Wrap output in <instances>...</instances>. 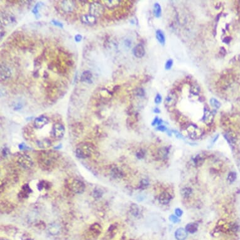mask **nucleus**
Returning <instances> with one entry per match:
<instances>
[{"label":"nucleus","mask_w":240,"mask_h":240,"mask_svg":"<svg viewBox=\"0 0 240 240\" xmlns=\"http://www.w3.org/2000/svg\"><path fill=\"white\" fill-rule=\"evenodd\" d=\"M197 230H198V225L194 223H191L188 224L186 226V227H185V230L187 231V232H189V233H192V234L194 233V232H195L197 231Z\"/></svg>","instance_id":"obj_23"},{"label":"nucleus","mask_w":240,"mask_h":240,"mask_svg":"<svg viewBox=\"0 0 240 240\" xmlns=\"http://www.w3.org/2000/svg\"><path fill=\"white\" fill-rule=\"evenodd\" d=\"M52 22L53 23V25H56V26L60 27V28H62L63 27V25L60 22H59V21H57L56 20H52Z\"/></svg>","instance_id":"obj_44"},{"label":"nucleus","mask_w":240,"mask_h":240,"mask_svg":"<svg viewBox=\"0 0 240 240\" xmlns=\"http://www.w3.org/2000/svg\"><path fill=\"white\" fill-rule=\"evenodd\" d=\"M82 37L81 35H77L75 36V40L77 42H79L81 41Z\"/></svg>","instance_id":"obj_47"},{"label":"nucleus","mask_w":240,"mask_h":240,"mask_svg":"<svg viewBox=\"0 0 240 240\" xmlns=\"http://www.w3.org/2000/svg\"><path fill=\"white\" fill-rule=\"evenodd\" d=\"M49 231L51 235H56L59 232V226L57 224H51L49 228Z\"/></svg>","instance_id":"obj_25"},{"label":"nucleus","mask_w":240,"mask_h":240,"mask_svg":"<svg viewBox=\"0 0 240 240\" xmlns=\"http://www.w3.org/2000/svg\"><path fill=\"white\" fill-rule=\"evenodd\" d=\"M51 187H52L51 183L46 180H42L38 184V189L40 191H42L43 189L49 190L51 188Z\"/></svg>","instance_id":"obj_22"},{"label":"nucleus","mask_w":240,"mask_h":240,"mask_svg":"<svg viewBox=\"0 0 240 240\" xmlns=\"http://www.w3.org/2000/svg\"><path fill=\"white\" fill-rule=\"evenodd\" d=\"M177 102V96L175 93H169L165 99V104L167 107L175 106Z\"/></svg>","instance_id":"obj_10"},{"label":"nucleus","mask_w":240,"mask_h":240,"mask_svg":"<svg viewBox=\"0 0 240 240\" xmlns=\"http://www.w3.org/2000/svg\"><path fill=\"white\" fill-rule=\"evenodd\" d=\"M25 240H34V239H30V238H28V239H25Z\"/></svg>","instance_id":"obj_54"},{"label":"nucleus","mask_w":240,"mask_h":240,"mask_svg":"<svg viewBox=\"0 0 240 240\" xmlns=\"http://www.w3.org/2000/svg\"><path fill=\"white\" fill-rule=\"evenodd\" d=\"M172 197L169 193L167 192H163L159 196V202L163 205L167 204L170 201Z\"/></svg>","instance_id":"obj_18"},{"label":"nucleus","mask_w":240,"mask_h":240,"mask_svg":"<svg viewBox=\"0 0 240 240\" xmlns=\"http://www.w3.org/2000/svg\"><path fill=\"white\" fill-rule=\"evenodd\" d=\"M11 75H12V72L8 68L4 65H1V80H7L8 79Z\"/></svg>","instance_id":"obj_19"},{"label":"nucleus","mask_w":240,"mask_h":240,"mask_svg":"<svg viewBox=\"0 0 240 240\" xmlns=\"http://www.w3.org/2000/svg\"><path fill=\"white\" fill-rule=\"evenodd\" d=\"M218 137H219V135H218V134H217V135L216 137H214V139H213V141H212V143H214V142H215V141L217 140V139H218Z\"/></svg>","instance_id":"obj_52"},{"label":"nucleus","mask_w":240,"mask_h":240,"mask_svg":"<svg viewBox=\"0 0 240 240\" xmlns=\"http://www.w3.org/2000/svg\"><path fill=\"white\" fill-rule=\"evenodd\" d=\"M130 212L134 216H137L139 215L140 208L136 204H133L130 207Z\"/></svg>","instance_id":"obj_26"},{"label":"nucleus","mask_w":240,"mask_h":240,"mask_svg":"<svg viewBox=\"0 0 240 240\" xmlns=\"http://www.w3.org/2000/svg\"><path fill=\"white\" fill-rule=\"evenodd\" d=\"M49 122V118L45 116H40L35 118L34 122V126L35 128L41 129L43 128Z\"/></svg>","instance_id":"obj_9"},{"label":"nucleus","mask_w":240,"mask_h":240,"mask_svg":"<svg viewBox=\"0 0 240 240\" xmlns=\"http://www.w3.org/2000/svg\"><path fill=\"white\" fill-rule=\"evenodd\" d=\"M81 21L83 23H85L87 25H93L96 24V17L94 16L92 14H84V15H82L81 17Z\"/></svg>","instance_id":"obj_11"},{"label":"nucleus","mask_w":240,"mask_h":240,"mask_svg":"<svg viewBox=\"0 0 240 240\" xmlns=\"http://www.w3.org/2000/svg\"><path fill=\"white\" fill-rule=\"evenodd\" d=\"M169 219H170V221H172V223H179V222L180 221V220L179 219V218H178V217L177 216H175V215H171V216H170Z\"/></svg>","instance_id":"obj_37"},{"label":"nucleus","mask_w":240,"mask_h":240,"mask_svg":"<svg viewBox=\"0 0 240 240\" xmlns=\"http://www.w3.org/2000/svg\"><path fill=\"white\" fill-rule=\"evenodd\" d=\"M175 214H176V216H177V217H180L182 216V215L183 211L180 208H177L175 210Z\"/></svg>","instance_id":"obj_42"},{"label":"nucleus","mask_w":240,"mask_h":240,"mask_svg":"<svg viewBox=\"0 0 240 240\" xmlns=\"http://www.w3.org/2000/svg\"><path fill=\"white\" fill-rule=\"evenodd\" d=\"M2 154H3V156H6V155H8V149H7V148H4L3 150V151H2Z\"/></svg>","instance_id":"obj_49"},{"label":"nucleus","mask_w":240,"mask_h":240,"mask_svg":"<svg viewBox=\"0 0 240 240\" xmlns=\"http://www.w3.org/2000/svg\"><path fill=\"white\" fill-rule=\"evenodd\" d=\"M14 209L13 204L10 202L7 201H1V211L4 213H10Z\"/></svg>","instance_id":"obj_12"},{"label":"nucleus","mask_w":240,"mask_h":240,"mask_svg":"<svg viewBox=\"0 0 240 240\" xmlns=\"http://www.w3.org/2000/svg\"><path fill=\"white\" fill-rule=\"evenodd\" d=\"M173 132L174 133H175L176 136L178 138V139H183L182 135V134L180 133H179L178 132H177V131H173Z\"/></svg>","instance_id":"obj_48"},{"label":"nucleus","mask_w":240,"mask_h":240,"mask_svg":"<svg viewBox=\"0 0 240 240\" xmlns=\"http://www.w3.org/2000/svg\"><path fill=\"white\" fill-rule=\"evenodd\" d=\"M162 13V9L161 6L158 3H156L154 5V14L157 18H159L161 16Z\"/></svg>","instance_id":"obj_28"},{"label":"nucleus","mask_w":240,"mask_h":240,"mask_svg":"<svg viewBox=\"0 0 240 240\" xmlns=\"http://www.w3.org/2000/svg\"><path fill=\"white\" fill-rule=\"evenodd\" d=\"M51 145H52V143H51L50 140L47 139L37 141V146L39 148L44 149V150H45V149H48L49 148H50L51 147Z\"/></svg>","instance_id":"obj_16"},{"label":"nucleus","mask_w":240,"mask_h":240,"mask_svg":"<svg viewBox=\"0 0 240 240\" xmlns=\"http://www.w3.org/2000/svg\"><path fill=\"white\" fill-rule=\"evenodd\" d=\"M173 65V60L172 59H169L166 62L165 65V68L166 70H170L172 68Z\"/></svg>","instance_id":"obj_35"},{"label":"nucleus","mask_w":240,"mask_h":240,"mask_svg":"<svg viewBox=\"0 0 240 240\" xmlns=\"http://www.w3.org/2000/svg\"><path fill=\"white\" fill-rule=\"evenodd\" d=\"M60 6L64 12L69 13L75 10V3L74 1H62L60 2Z\"/></svg>","instance_id":"obj_8"},{"label":"nucleus","mask_w":240,"mask_h":240,"mask_svg":"<svg viewBox=\"0 0 240 240\" xmlns=\"http://www.w3.org/2000/svg\"><path fill=\"white\" fill-rule=\"evenodd\" d=\"M162 97L160 94H157L155 97V103L157 104H160L162 102Z\"/></svg>","instance_id":"obj_39"},{"label":"nucleus","mask_w":240,"mask_h":240,"mask_svg":"<svg viewBox=\"0 0 240 240\" xmlns=\"http://www.w3.org/2000/svg\"><path fill=\"white\" fill-rule=\"evenodd\" d=\"M154 112H156V113H159V112H160V110H159L158 108H155V109H154Z\"/></svg>","instance_id":"obj_51"},{"label":"nucleus","mask_w":240,"mask_h":240,"mask_svg":"<svg viewBox=\"0 0 240 240\" xmlns=\"http://www.w3.org/2000/svg\"><path fill=\"white\" fill-rule=\"evenodd\" d=\"M136 94L139 96H143L145 95V91L142 88H139L136 91Z\"/></svg>","instance_id":"obj_40"},{"label":"nucleus","mask_w":240,"mask_h":240,"mask_svg":"<svg viewBox=\"0 0 240 240\" xmlns=\"http://www.w3.org/2000/svg\"><path fill=\"white\" fill-rule=\"evenodd\" d=\"M39 6H40V4H39V3H37V5L35 6V8H34V10H33L32 12L34 13L35 14H38V8Z\"/></svg>","instance_id":"obj_45"},{"label":"nucleus","mask_w":240,"mask_h":240,"mask_svg":"<svg viewBox=\"0 0 240 240\" xmlns=\"http://www.w3.org/2000/svg\"><path fill=\"white\" fill-rule=\"evenodd\" d=\"M103 194V191L98 187H96L93 191V196H94V197H95L96 199L100 198L101 197H102Z\"/></svg>","instance_id":"obj_29"},{"label":"nucleus","mask_w":240,"mask_h":240,"mask_svg":"<svg viewBox=\"0 0 240 240\" xmlns=\"http://www.w3.org/2000/svg\"><path fill=\"white\" fill-rule=\"evenodd\" d=\"M136 156L138 157V158H143L144 157V152L142 150H141L137 153Z\"/></svg>","instance_id":"obj_46"},{"label":"nucleus","mask_w":240,"mask_h":240,"mask_svg":"<svg viewBox=\"0 0 240 240\" xmlns=\"http://www.w3.org/2000/svg\"><path fill=\"white\" fill-rule=\"evenodd\" d=\"M89 13L94 16H100L104 13V8L102 4L99 2L95 1L90 5Z\"/></svg>","instance_id":"obj_6"},{"label":"nucleus","mask_w":240,"mask_h":240,"mask_svg":"<svg viewBox=\"0 0 240 240\" xmlns=\"http://www.w3.org/2000/svg\"><path fill=\"white\" fill-rule=\"evenodd\" d=\"M175 237L177 240H185L187 237V231L182 228L177 229L175 232Z\"/></svg>","instance_id":"obj_14"},{"label":"nucleus","mask_w":240,"mask_h":240,"mask_svg":"<svg viewBox=\"0 0 240 240\" xmlns=\"http://www.w3.org/2000/svg\"><path fill=\"white\" fill-rule=\"evenodd\" d=\"M21 191L23 192V193H25V194H27L28 195L32 192V189L30 188V186H29V185L28 184H25L23 185L22 187H21Z\"/></svg>","instance_id":"obj_30"},{"label":"nucleus","mask_w":240,"mask_h":240,"mask_svg":"<svg viewBox=\"0 0 240 240\" xmlns=\"http://www.w3.org/2000/svg\"><path fill=\"white\" fill-rule=\"evenodd\" d=\"M103 2L108 8L112 10L119 6L121 1H119V0H105V1H103Z\"/></svg>","instance_id":"obj_17"},{"label":"nucleus","mask_w":240,"mask_h":240,"mask_svg":"<svg viewBox=\"0 0 240 240\" xmlns=\"http://www.w3.org/2000/svg\"><path fill=\"white\" fill-rule=\"evenodd\" d=\"M111 174L112 177L116 178V179H121L123 176L122 170L118 167H114L113 169H112L111 170Z\"/></svg>","instance_id":"obj_21"},{"label":"nucleus","mask_w":240,"mask_h":240,"mask_svg":"<svg viewBox=\"0 0 240 240\" xmlns=\"http://www.w3.org/2000/svg\"><path fill=\"white\" fill-rule=\"evenodd\" d=\"M157 130L160 131V132H166L167 131V129L165 126H163V125H160V126H158L157 128Z\"/></svg>","instance_id":"obj_43"},{"label":"nucleus","mask_w":240,"mask_h":240,"mask_svg":"<svg viewBox=\"0 0 240 240\" xmlns=\"http://www.w3.org/2000/svg\"><path fill=\"white\" fill-rule=\"evenodd\" d=\"M65 127L60 123H56L53 124L52 131H51V136L56 140H60L62 139L65 134Z\"/></svg>","instance_id":"obj_5"},{"label":"nucleus","mask_w":240,"mask_h":240,"mask_svg":"<svg viewBox=\"0 0 240 240\" xmlns=\"http://www.w3.org/2000/svg\"><path fill=\"white\" fill-rule=\"evenodd\" d=\"M69 188L74 193L81 194L85 191V184L79 179H73L69 184Z\"/></svg>","instance_id":"obj_4"},{"label":"nucleus","mask_w":240,"mask_h":240,"mask_svg":"<svg viewBox=\"0 0 240 240\" xmlns=\"http://www.w3.org/2000/svg\"><path fill=\"white\" fill-rule=\"evenodd\" d=\"M191 193H192L191 189L188 188V187L184 188L183 189L182 191V195L184 196V197H188V196L190 195Z\"/></svg>","instance_id":"obj_32"},{"label":"nucleus","mask_w":240,"mask_h":240,"mask_svg":"<svg viewBox=\"0 0 240 240\" xmlns=\"http://www.w3.org/2000/svg\"><path fill=\"white\" fill-rule=\"evenodd\" d=\"M190 92L193 95H199L200 92H201V88L197 84H192L191 86Z\"/></svg>","instance_id":"obj_27"},{"label":"nucleus","mask_w":240,"mask_h":240,"mask_svg":"<svg viewBox=\"0 0 240 240\" xmlns=\"http://www.w3.org/2000/svg\"><path fill=\"white\" fill-rule=\"evenodd\" d=\"M1 240H9V239H5V238H2V239H1Z\"/></svg>","instance_id":"obj_53"},{"label":"nucleus","mask_w":240,"mask_h":240,"mask_svg":"<svg viewBox=\"0 0 240 240\" xmlns=\"http://www.w3.org/2000/svg\"><path fill=\"white\" fill-rule=\"evenodd\" d=\"M145 50L141 44L136 45L133 49V54L136 58H141L145 56Z\"/></svg>","instance_id":"obj_13"},{"label":"nucleus","mask_w":240,"mask_h":240,"mask_svg":"<svg viewBox=\"0 0 240 240\" xmlns=\"http://www.w3.org/2000/svg\"><path fill=\"white\" fill-rule=\"evenodd\" d=\"M162 119H159L158 117H156L155 118H154V121H153L152 124L153 126L156 125H157L158 126H160V125L162 124Z\"/></svg>","instance_id":"obj_36"},{"label":"nucleus","mask_w":240,"mask_h":240,"mask_svg":"<svg viewBox=\"0 0 240 240\" xmlns=\"http://www.w3.org/2000/svg\"><path fill=\"white\" fill-rule=\"evenodd\" d=\"M148 185V182L146 179H143L140 182V187L141 188H145Z\"/></svg>","instance_id":"obj_41"},{"label":"nucleus","mask_w":240,"mask_h":240,"mask_svg":"<svg viewBox=\"0 0 240 240\" xmlns=\"http://www.w3.org/2000/svg\"><path fill=\"white\" fill-rule=\"evenodd\" d=\"M93 77V75L89 71H85L82 72L81 75V79L82 82H86L88 83L91 82V79Z\"/></svg>","instance_id":"obj_20"},{"label":"nucleus","mask_w":240,"mask_h":240,"mask_svg":"<svg viewBox=\"0 0 240 240\" xmlns=\"http://www.w3.org/2000/svg\"><path fill=\"white\" fill-rule=\"evenodd\" d=\"M16 162L23 169L29 170L34 166V162L32 158L27 154H21L16 159Z\"/></svg>","instance_id":"obj_3"},{"label":"nucleus","mask_w":240,"mask_h":240,"mask_svg":"<svg viewBox=\"0 0 240 240\" xmlns=\"http://www.w3.org/2000/svg\"><path fill=\"white\" fill-rule=\"evenodd\" d=\"M58 155L54 152L42 151L37 155V160L41 168L45 170H49L53 168L57 160Z\"/></svg>","instance_id":"obj_1"},{"label":"nucleus","mask_w":240,"mask_h":240,"mask_svg":"<svg viewBox=\"0 0 240 240\" xmlns=\"http://www.w3.org/2000/svg\"><path fill=\"white\" fill-rule=\"evenodd\" d=\"M158 154L160 157L164 158L165 157V156H167V155L168 154V150H167L165 148H162L159 150Z\"/></svg>","instance_id":"obj_34"},{"label":"nucleus","mask_w":240,"mask_h":240,"mask_svg":"<svg viewBox=\"0 0 240 240\" xmlns=\"http://www.w3.org/2000/svg\"><path fill=\"white\" fill-rule=\"evenodd\" d=\"M95 150L92 144L85 143L79 145L76 149V156L80 158H87L91 157L93 153Z\"/></svg>","instance_id":"obj_2"},{"label":"nucleus","mask_w":240,"mask_h":240,"mask_svg":"<svg viewBox=\"0 0 240 240\" xmlns=\"http://www.w3.org/2000/svg\"><path fill=\"white\" fill-rule=\"evenodd\" d=\"M209 102L211 105L214 108L219 109L221 106V103L216 99H215V98H211V99H210Z\"/></svg>","instance_id":"obj_31"},{"label":"nucleus","mask_w":240,"mask_h":240,"mask_svg":"<svg viewBox=\"0 0 240 240\" xmlns=\"http://www.w3.org/2000/svg\"><path fill=\"white\" fill-rule=\"evenodd\" d=\"M202 162H203V159L200 157V156H197V157H196L194 159V163H195L196 164L198 165L202 164Z\"/></svg>","instance_id":"obj_38"},{"label":"nucleus","mask_w":240,"mask_h":240,"mask_svg":"<svg viewBox=\"0 0 240 240\" xmlns=\"http://www.w3.org/2000/svg\"><path fill=\"white\" fill-rule=\"evenodd\" d=\"M214 115L209 110H205L202 117V121L207 125H210L213 121Z\"/></svg>","instance_id":"obj_15"},{"label":"nucleus","mask_w":240,"mask_h":240,"mask_svg":"<svg viewBox=\"0 0 240 240\" xmlns=\"http://www.w3.org/2000/svg\"><path fill=\"white\" fill-rule=\"evenodd\" d=\"M19 148L20 149V150H24V149L26 148H27V147L25 146V144H20V145H19Z\"/></svg>","instance_id":"obj_50"},{"label":"nucleus","mask_w":240,"mask_h":240,"mask_svg":"<svg viewBox=\"0 0 240 240\" xmlns=\"http://www.w3.org/2000/svg\"><path fill=\"white\" fill-rule=\"evenodd\" d=\"M102 231V228L100 224L97 223H94L90 226L89 229V234L88 235L90 238L93 239H96L99 236Z\"/></svg>","instance_id":"obj_7"},{"label":"nucleus","mask_w":240,"mask_h":240,"mask_svg":"<svg viewBox=\"0 0 240 240\" xmlns=\"http://www.w3.org/2000/svg\"><path fill=\"white\" fill-rule=\"evenodd\" d=\"M236 179V173L234 172H231L228 176V180L230 182H233Z\"/></svg>","instance_id":"obj_33"},{"label":"nucleus","mask_w":240,"mask_h":240,"mask_svg":"<svg viewBox=\"0 0 240 240\" xmlns=\"http://www.w3.org/2000/svg\"><path fill=\"white\" fill-rule=\"evenodd\" d=\"M156 37H157V39L158 41V42L160 43H161L162 45L165 44V37L164 34H163V32L162 30H157V32H156Z\"/></svg>","instance_id":"obj_24"}]
</instances>
